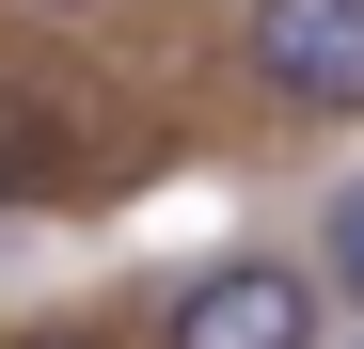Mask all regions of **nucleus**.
<instances>
[{"mask_svg":"<svg viewBox=\"0 0 364 349\" xmlns=\"http://www.w3.org/2000/svg\"><path fill=\"white\" fill-rule=\"evenodd\" d=\"M80 191H95L80 127H64L48 95H16V80H0V207H80Z\"/></svg>","mask_w":364,"mask_h":349,"instance_id":"3","label":"nucleus"},{"mask_svg":"<svg viewBox=\"0 0 364 349\" xmlns=\"http://www.w3.org/2000/svg\"><path fill=\"white\" fill-rule=\"evenodd\" d=\"M159 349H317V286L285 254H206L159 302Z\"/></svg>","mask_w":364,"mask_h":349,"instance_id":"2","label":"nucleus"},{"mask_svg":"<svg viewBox=\"0 0 364 349\" xmlns=\"http://www.w3.org/2000/svg\"><path fill=\"white\" fill-rule=\"evenodd\" d=\"M317 254H333V286H348V302H364V174H348V191H333V222H317Z\"/></svg>","mask_w":364,"mask_h":349,"instance_id":"4","label":"nucleus"},{"mask_svg":"<svg viewBox=\"0 0 364 349\" xmlns=\"http://www.w3.org/2000/svg\"><path fill=\"white\" fill-rule=\"evenodd\" d=\"M32 16H95V0H32Z\"/></svg>","mask_w":364,"mask_h":349,"instance_id":"5","label":"nucleus"},{"mask_svg":"<svg viewBox=\"0 0 364 349\" xmlns=\"http://www.w3.org/2000/svg\"><path fill=\"white\" fill-rule=\"evenodd\" d=\"M348 349H364V333H348Z\"/></svg>","mask_w":364,"mask_h":349,"instance_id":"7","label":"nucleus"},{"mask_svg":"<svg viewBox=\"0 0 364 349\" xmlns=\"http://www.w3.org/2000/svg\"><path fill=\"white\" fill-rule=\"evenodd\" d=\"M237 64L269 111H364V0H254Z\"/></svg>","mask_w":364,"mask_h":349,"instance_id":"1","label":"nucleus"},{"mask_svg":"<svg viewBox=\"0 0 364 349\" xmlns=\"http://www.w3.org/2000/svg\"><path fill=\"white\" fill-rule=\"evenodd\" d=\"M16 349H80V333H16Z\"/></svg>","mask_w":364,"mask_h":349,"instance_id":"6","label":"nucleus"}]
</instances>
